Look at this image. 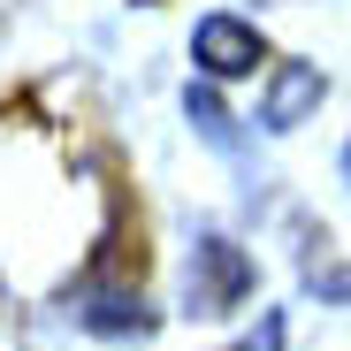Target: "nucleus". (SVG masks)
Returning a JSON list of instances; mask_svg holds the SVG:
<instances>
[{
  "mask_svg": "<svg viewBox=\"0 0 351 351\" xmlns=\"http://www.w3.org/2000/svg\"><path fill=\"white\" fill-rule=\"evenodd\" d=\"M313 298H328V306H336V298H351V267H343V275H328V282L313 290Z\"/></svg>",
  "mask_w": 351,
  "mask_h": 351,
  "instance_id": "7",
  "label": "nucleus"
},
{
  "mask_svg": "<svg viewBox=\"0 0 351 351\" xmlns=\"http://www.w3.org/2000/svg\"><path fill=\"white\" fill-rule=\"evenodd\" d=\"M184 114L199 123V138H206V145H229V107L214 99V84H206V77H199V84L184 92Z\"/></svg>",
  "mask_w": 351,
  "mask_h": 351,
  "instance_id": "5",
  "label": "nucleus"
},
{
  "mask_svg": "<svg viewBox=\"0 0 351 351\" xmlns=\"http://www.w3.org/2000/svg\"><path fill=\"white\" fill-rule=\"evenodd\" d=\"M191 62H199V77H206V84H237V77L267 69V38H260V23H252V16L214 8V16H199V23H191Z\"/></svg>",
  "mask_w": 351,
  "mask_h": 351,
  "instance_id": "2",
  "label": "nucleus"
},
{
  "mask_svg": "<svg viewBox=\"0 0 351 351\" xmlns=\"http://www.w3.org/2000/svg\"><path fill=\"white\" fill-rule=\"evenodd\" d=\"M245 351H282V313H260V336H252Z\"/></svg>",
  "mask_w": 351,
  "mask_h": 351,
  "instance_id": "6",
  "label": "nucleus"
},
{
  "mask_svg": "<svg viewBox=\"0 0 351 351\" xmlns=\"http://www.w3.org/2000/svg\"><path fill=\"white\" fill-rule=\"evenodd\" d=\"M343 191H351V138H343Z\"/></svg>",
  "mask_w": 351,
  "mask_h": 351,
  "instance_id": "8",
  "label": "nucleus"
},
{
  "mask_svg": "<svg viewBox=\"0 0 351 351\" xmlns=\"http://www.w3.org/2000/svg\"><path fill=\"white\" fill-rule=\"evenodd\" d=\"M321 99H328L321 62H275V69H267V92H260V130L290 138L298 123H313V107H321Z\"/></svg>",
  "mask_w": 351,
  "mask_h": 351,
  "instance_id": "3",
  "label": "nucleus"
},
{
  "mask_svg": "<svg viewBox=\"0 0 351 351\" xmlns=\"http://www.w3.org/2000/svg\"><path fill=\"white\" fill-rule=\"evenodd\" d=\"M84 328L92 336H153V313H138V290H99L84 306Z\"/></svg>",
  "mask_w": 351,
  "mask_h": 351,
  "instance_id": "4",
  "label": "nucleus"
},
{
  "mask_svg": "<svg viewBox=\"0 0 351 351\" xmlns=\"http://www.w3.org/2000/svg\"><path fill=\"white\" fill-rule=\"evenodd\" d=\"M252 290H260L252 252H245V245H229L221 229H199V237H191V252H184V313L221 321V313H237Z\"/></svg>",
  "mask_w": 351,
  "mask_h": 351,
  "instance_id": "1",
  "label": "nucleus"
}]
</instances>
